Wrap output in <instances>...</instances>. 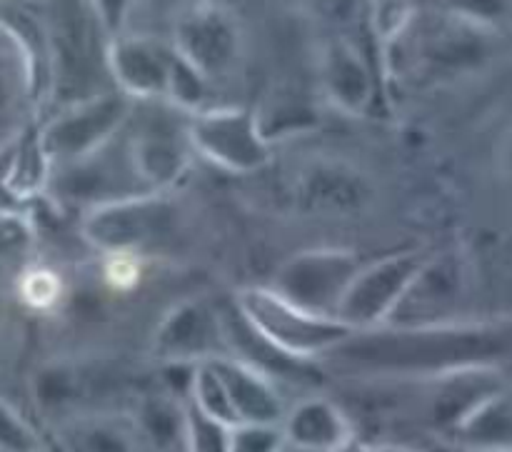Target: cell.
<instances>
[{"mask_svg": "<svg viewBox=\"0 0 512 452\" xmlns=\"http://www.w3.org/2000/svg\"><path fill=\"white\" fill-rule=\"evenodd\" d=\"M58 280L55 275L38 270V273H30L23 280V298L25 303H30L33 308H48L55 298H58Z\"/></svg>", "mask_w": 512, "mask_h": 452, "instance_id": "1", "label": "cell"}]
</instances>
